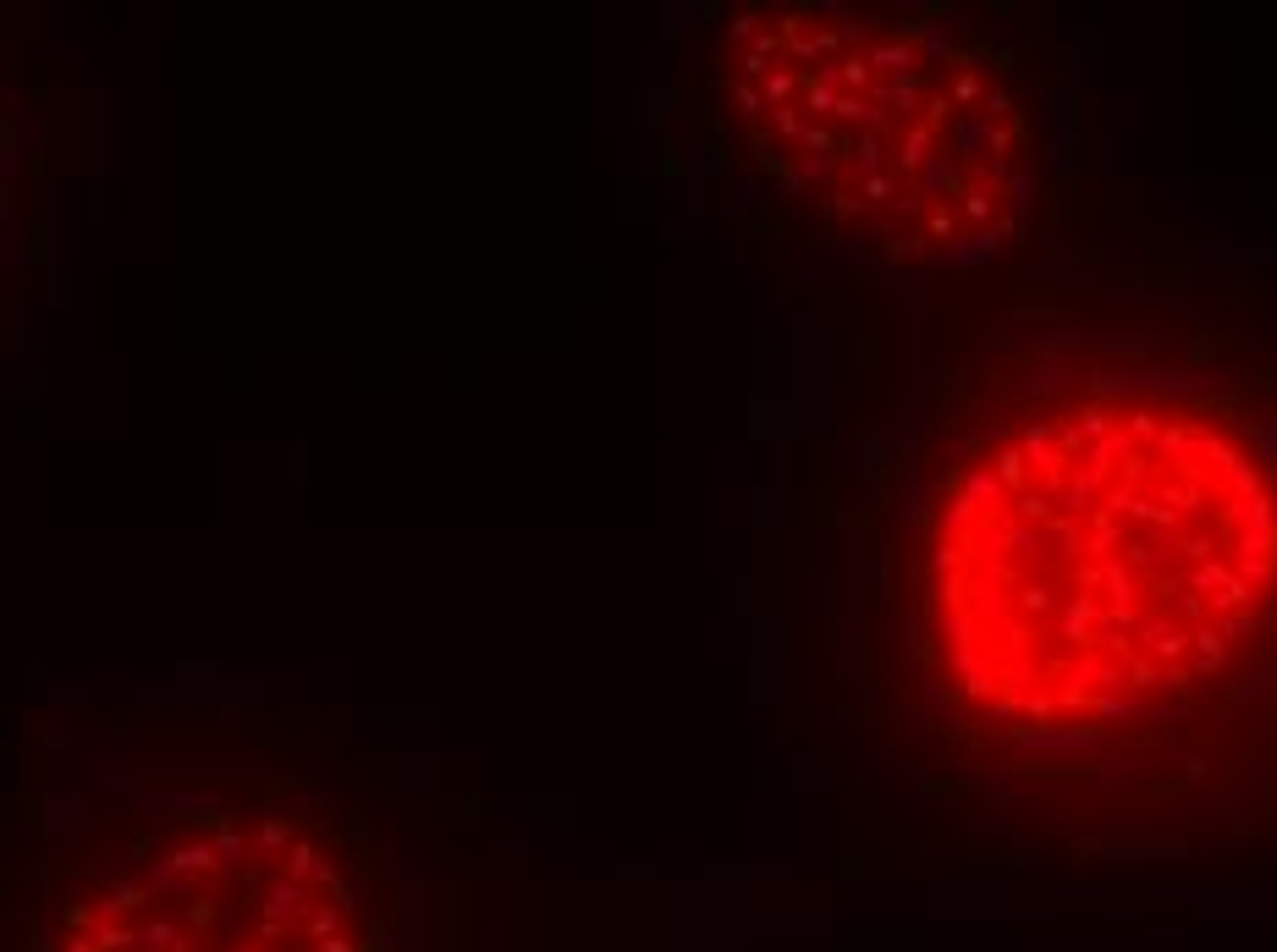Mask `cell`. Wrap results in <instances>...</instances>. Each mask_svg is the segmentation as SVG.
Masks as SVG:
<instances>
[{"label":"cell","instance_id":"obj_1","mask_svg":"<svg viewBox=\"0 0 1277 952\" xmlns=\"http://www.w3.org/2000/svg\"><path fill=\"white\" fill-rule=\"evenodd\" d=\"M870 727L991 815H1277V325L1040 298L920 386Z\"/></svg>","mask_w":1277,"mask_h":952},{"label":"cell","instance_id":"obj_2","mask_svg":"<svg viewBox=\"0 0 1277 952\" xmlns=\"http://www.w3.org/2000/svg\"><path fill=\"white\" fill-rule=\"evenodd\" d=\"M721 88L810 215L892 265L997 254L1036 187V116L980 34L898 6H750Z\"/></svg>","mask_w":1277,"mask_h":952}]
</instances>
